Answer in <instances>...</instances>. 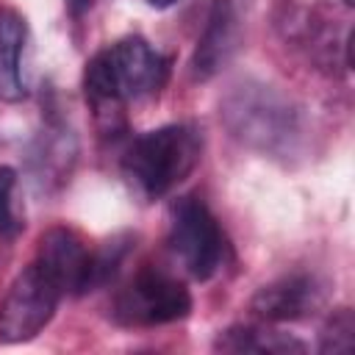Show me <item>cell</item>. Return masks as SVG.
Segmentation results:
<instances>
[{
    "mask_svg": "<svg viewBox=\"0 0 355 355\" xmlns=\"http://www.w3.org/2000/svg\"><path fill=\"white\" fill-rule=\"evenodd\" d=\"M14 189H17V172L11 166H0V236L3 239H17L19 230L25 227L14 202Z\"/></svg>",
    "mask_w": 355,
    "mask_h": 355,
    "instance_id": "5bb4252c",
    "label": "cell"
},
{
    "mask_svg": "<svg viewBox=\"0 0 355 355\" xmlns=\"http://www.w3.org/2000/svg\"><path fill=\"white\" fill-rule=\"evenodd\" d=\"M200 150L202 139L191 125H164L133 139L122 158V172L141 197L158 200L191 175Z\"/></svg>",
    "mask_w": 355,
    "mask_h": 355,
    "instance_id": "7a4b0ae2",
    "label": "cell"
},
{
    "mask_svg": "<svg viewBox=\"0 0 355 355\" xmlns=\"http://www.w3.org/2000/svg\"><path fill=\"white\" fill-rule=\"evenodd\" d=\"M349 3H352V0H347V6H349Z\"/></svg>",
    "mask_w": 355,
    "mask_h": 355,
    "instance_id": "e0dca14e",
    "label": "cell"
},
{
    "mask_svg": "<svg viewBox=\"0 0 355 355\" xmlns=\"http://www.w3.org/2000/svg\"><path fill=\"white\" fill-rule=\"evenodd\" d=\"M108 61L116 78V89L122 100L141 97L147 92H155L166 78V61L139 36L119 39L116 44L105 47Z\"/></svg>",
    "mask_w": 355,
    "mask_h": 355,
    "instance_id": "52a82bcc",
    "label": "cell"
},
{
    "mask_svg": "<svg viewBox=\"0 0 355 355\" xmlns=\"http://www.w3.org/2000/svg\"><path fill=\"white\" fill-rule=\"evenodd\" d=\"M25 39H28L25 19L11 8L0 11V100L6 103H19L28 94L19 67Z\"/></svg>",
    "mask_w": 355,
    "mask_h": 355,
    "instance_id": "30bf717a",
    "label": "cell"
},
{
    "mask_svg": "<svg viewBox=\"0 0 355 355\" xmlns=\"http://www.w3.org/2000/svg\"><path fill=\"white\" fill-rule=\"evenodd\" d=\"M214 347L222 352H269V355L305 352V344L300 338L280 333V330L250 327V324H236V327L222 330Z\"/></svg>",
    "mask_w": 355,
    "mask_h": 355,
    "instance_id": "8fae6325",
    "label": "cell"
},
{
    "mask_svg": "<svg viewBox=\"0 0 355 355\" xmlns=\"http://www.w3.org/2000/svg\"><path fill=\"white\" fill-rule=\"evenodd\" d=\"M352 347H355V319H352V311L349 308H338L327 319V324H324L319 349L322 352H352Z\"/></svg>",
    "mask_w": 355,
    "mask_h": 355,
    "instance_id": "4fadbf2b",
    "label": "cell"
},
{
    "mask_svg": "<svg viewBox=\"0 0 355 355\" xmlns=\"http://www.w3.org/2000/svg\"><path fill=\"white\" fill-rule=\"evenodd\" d=\"M169 244L189 269V275L197 280L214 277L225 263V252H227V241L216 216L197 197H183L172 208Z\"/></svg>",
    "mask_w": 355,
    "mask_h": 355,
    "instance_id": "3957f363",
    "label": "cell"
},
{
    "mask_svg": "<svg viewBox=\"0 0 355 355\" xmlns=\"http://www.w3.org/2000/svg\"><path fill=\"white\" fill-rule=\"evenodd\" d=\"M58 297L61 291L42 275L36 263L22 269L0 302V338L19 344L39 336L50 324Z\"/></svg>",
    "mask_w": 355,
    "mask_h": 355,
    "instance_id": "5b68a950",
    "label": "cell"
},
{
    "mask_svg": "<svg viewBox=\"0 0 355 355\" xmlns=\"http://www.w3.org/2000/svg\"><path fill=\"white\" fill-rule=\"evenodd\" d=\"M241 42V25L239 14L230 0H216L208 22L202 28V36L197 39L194 55H191V72L197 80H211L216 72H222L230 58L236 55Z\"/></svg>",
    "mask_w": 355,
    "mask_h": 355,
    "instance_id": "ba28073f",
    "label": "cell"
},
{
    "mask_svg": "<svg viewBox=\"0 0 355 355\" xmlns=\"http://www.w3.org/2000/svg\"><path fill=\"white\" fill-rule=\"evenodd\" d=\"M83 92H86V100L94 108L122 103V94L116 89V78H114V69H111V61H108V50H100L89 58L86 72H83Z\"/></svg>",
    "mask_w": 355,
    "mask_h": 355,
    "instance_id": "7c38bea8",
    "label": "cell"
},
{
    "mask_svg": "<svg viewBox=\"0 0 355 355\" xmlns=\"http://www.w3.org/2000/svg\"><path fill=\"white\" fill-rule=\"evenodd\" d=\"M42 275L64 294V291H86L92 252L80 241V236L69 227H50L39 239V252L33 261Z\"/></svg>",
    "mask_w": 355,
    "mask_h": 355,
    "instance_id": "8992f818",
    "label": "cell"
},
{
    "mask_svg": "<svg viewBox=\"0 0 355 355\" xmlns=\"http://www.w3.org/2000/svg\"><path fill=\"white\" fill-rule=\"evenodd\" d=\"M67 3H69V8H72L75 14H80V11H83V8H86L92 0H67Z\"/></svg>",
    "mask_w": 355,
    "mask_h": 355,
    "instance_id": "9a60e30c",
    "label": "cell"
},
{
    "mask_svg": "<svg viewBox=\"0 0 355 355\" xmlns=\"http://www.w3.org/2000/svg\"><path fill=\"white\" fill-rule=\"evenodd\" d=\"M189 311H191L189 288L158 269H141L114 302L116 322L130 327L169 324L186 319Z\"/></svg>",
    "mask_w": 355,
    "mask_h": 355,
    "instance_id": "277c9868",
    "label": "cell"
},
{
    "mask_svg": "<svg viewBox=\"0 0 355 355\" xmlns=\"http://www.w3.org/2000/svg\"><path fill=\"white\" fill-rule=\"evenodd\" d=\"M153 8H169V6H175L178 0H147Z\"/></svg>",
    "mask_w": 355,
    "mask_h": 355,
    "instance_id": "2e32d148",
    "label": "cell"
},
{
    "mask_svg": "<svg viewBox=\"0 0 355 355\" xmlns=\"http://www.w3.org/2000/svg\"><path fill=\"white\" fill-rule=\"evenodd\" d=\"M219 116L233 139L269 155L288 153L300 139V114L291 100L258 80L236 83L225 94Z\"/></svg>",
    "mask_w": 355,
    "mask_h": 355,
    "instance_id": "6da1fadb",
    "label": "cell"
},
{
    "mask_svg": "<svg viewBox=\"0 0 355 355\" xmlns=\"http://www.w3.org/2000/svg\"><path fill=\"white\" fill-rule=\"evenodd\" d=\"M322 300V291L311 275H286L255 291L250 311L261 322H294L308 316Z\"/></svg>",
    "mask_w": 355,
    "mask_h": 355,
    "instance_id": "9c48e42d",
    "label": "cell"
}]
</instances>
